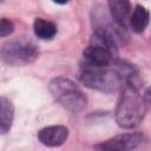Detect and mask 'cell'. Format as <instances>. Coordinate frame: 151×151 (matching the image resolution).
<instances>
[{
	"mask_svg": "<svg viewBox=\"0 0 151 151\" xmlns=\"http://www.w3.org/2000/svg\"><path fill=\"white\" fill-rule=\"evenodd\" d=\"M139 78L127 80L122 88V93L117 101L114 118L117 124L123 129H133L138 126L149 109L150 92L149 88L140 93Z\"/></svg>",
	"mask_w": 151,
	"mask_h": 151,
	"instance_id": "cell-1",
	"label": "cell"
},
{
	"mask_svg": "<svg viewBox=\"0 0 151 151\" xmlns=\"http://www.w3.org/2000/svg\"><path fill=\"white\" fill-rule=\"evenodd\" d=\"M113 67L84 66L79 73V80L88 88L105 93H114L123 88L126 80L138 74L137 70L127 63H116Z\"/></svg>",
	"mask_w": 151,
	"mask_h": 151,
	"instance_id": "cell-2",
	"label": "cell"
},
{
	"mask_svg": "<svg viewBox=\"0 0 151 151\" xmlns=\"http://www.w3.org/2000/svg\"><path fill=\"white\" fill-rule=\"evenodd\" d=\"M48 91L54 100L72 113L85 110L87 98L80 87L66 77H55L48 84Z\"/></svg>",
	"mask_w": 151,
	"mask_h": 151,
	"instance_id": "cell-3",
	"label": "cell"
},
{
	"mask_svg": "<svg viewBox=\"0 0 151 151\" xmlns=\"http://www.w3.org/2000/svg\"><path fill=\"white\" fill-rule=\"evenodd\" d=\"M39 57L35 42L27 37H18L6 41L0 48L1 60L9 66H25L34 63Z\"/></svg>",
	"mask_w": 151,
	"mask_h": 151,
	"instance_id": "cell-4",
	"label": "cell"
},
{
	"mask_svg": "<svg viewBox=\"0 0 151 151\" xmlns=\"http://www.w3.org/2000/svg\"><path fill=\"white\" fill-rule=\"evenodd\" d=\"M117 47L107 42L105 39L93 34L90 45L84 50V66L88 67H109L114 64Z\"/></svg>",
	"mask_w": 151,
	"mask_h": 151,
	"instance_id": "cell-5",
	"label": "cell"
},
{
	"mask_svg": "<svg viewBox=\"0 0 151 151\" xmlns=\"http://www.w3.org/2000/svg\"><path fill=\"white\" fill-rule=\"evenodd\" d=\"M92 27H93V34L105 39L107 42L117 47L118 40L122 38L120 27L111 17V14L107 13L106 8L104 6H96L92 11L91 15Z\"/></svg>",
	"mask_w": 151,
	"mask_h": 151,
	"instance_id": "cell-6",
	"label": "cell"
},
{
	"mask_svg": "<svg viewBox=\"0 0 151 151\" xmlns=\"http://www.w3.org/2000/svg\"><path fill=\"white\" fill-rule=\"evenodd\" d=\"M145 140L144 136L140 132H131V133H123L114 136L100 144H97L94 147L99 150H133L137 149L143 142Z\"/></svg>",
	"mask_w": 151,
	"mask_h": 151,
	"instance_id": "cell-7",
	"label": "cell"
},
{
	"mask_svg": "<svg viewBox=\"0 0 151 151\" xmlns=\"http://www.w3.org/2000/svg\"><path fill=\"white\" fill-rule=\"evenodd\" d=\"M68 129L64 125H52L39 130L38 139L41 144L48 147H57L63 145L68 138Z\"/></svg>",
	"mask_w": 151,
	"mask_h": 151,
	"instance_id": "cell-8",
	"label": "cell"
},
{
	"mask_svg": "<svg viewBox=\"0 0 151 151\" xmlns=\"http://www.w3.org/2000/svg\"><path fill=\"white\" fill-rule=\"evenodd\" d=\"M109 9L112 19L123 28L130 18L131 13V2L130 0H107Z\"/></svg>",
	"mask_w": 151,
	"mask_h": 151,
	"instance_id": "cell-9",
	"label": "cell"
},
{
	"mask_svg": "<svg viewBox=\"0 0 151 151\" xmlns=\"http://www.w3.org/2000/svg\"><path fill=\"white\" fill-rule=\"evenodd\" d=\"M14 119V106L12 101L4 96H0V134L9 132Z\"/></svg>",
	"mask_w": 151,
	"mask_h": 151,
	"instance_id": "cell-10",
	"label": "cell"
},
{
	"mask_svg": "<svg viewBox=\"0 0 151 151\" xmlns=\"http://www.w3.org/2000/svg\"><path fill=\"white\" fill-rule=\"evenodd\" d=\"M129 19L132 31L136 33H142L149 25V11L144 6L137 5L133 9L132 15Z\"/></svg>",
	"mask_w": 151,
	"mask_h": 151,
	"instance_id": "cell-11",
	"label": "cell"
},
{
	"mask_svg": "<svg viewBox=\"0 0 151 151\" xmlns=\"http://www.w3.org/2000/svg\"><path fill=\"white\" fill-rule=\"evenodd\" d=\"M34 34L42 40H51L57 34V26L46 19L37 18L33 24Z\"/></svg>",
	"mask_w": 151,
	"mask_h": 151,
	"instance_id": "cell-12",
	"label": "cell"
},
{
	"mask_svg": "<svg viewBox=\"0 0 151 151\" xmlns=\"http://www.w3.org/2000/svg\"><path fill=\"white\" fill-rule=\"evenodd\" d=\"M14 31V25L12 20L7 18L0 19V37H8L13 33Z\"/></svg>",
	"mask_w": 151,
	"mask_h": 151,
	"instance_id": "cell-13",
	"label": "cell"
},
{
	"mask_svg": "<svg viewBox=\"0 0 151 151\" xmlns=\"http://www.w3.org/2000/svg\"><path fill=\"white\" fill-rule=\"evenodd\" d=\"M55 4H59V5H65L68 2V0H53Z\"/></svg>",
	"mask_w": 151,
	"mask_h": 151,
	"instance_id": "cell-14",
	"label": "cell"
},
{
	"mask_svg": "<svg viewBox=\"0 0 151 151\" xmlns=\"http://www.w3.org/2000/svg\"><path fill=\"white\" fill-rule=\"evenodd\" d=\"M2 1H4V0H0V2H2Z\"/></svg>",
	"mask_w": 151,
	"mask_h": 151,
	"instance_id": "cell-15",
	"label": "cell"
}]
</instances>
